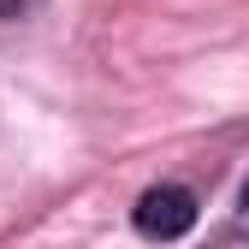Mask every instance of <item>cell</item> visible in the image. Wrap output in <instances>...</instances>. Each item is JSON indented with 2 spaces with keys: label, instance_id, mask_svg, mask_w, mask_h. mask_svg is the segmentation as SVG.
Segmentation results:
<instances>
[{
  "label": "cell",
  "instance_id": "obj_1",
  "mask_svg": "<svg viewBox=\"0 0 249 249\" xmlns=\"http://www.w3.org/2000/svg\"><path fill=\"white\" fill-rule=\"evenodd\" d=\"M131 220H137V231L148 243H178L184 231L196 226V196L184 190V184H154V190L137 196Z\"/></svg>",
  "mask_w": 249,
  "mask_h": 249
},
{
  "label": "cell",
  "instance_id": "obj_2",
  "mask_svg": "<svg viewBox=\"0 0 249 249\" xmlns=\"http://www.w3.org/2000/svg\"><path fill=\"white\" fill-rule=\"evenodd\" d=\"M36 0H0V18H18V12H30Z\"/></svg>",
  "mask_w": 249,
  "mask_h": 249
},
{
  "label": "cell",
  "instance_id": "obj_3",
  "mask_svg": "<svg viewBox=\"0 0 249 249\" xmlns=\"http://www.w3.org/2000/svg\"><path fill=\"white\" fill-rule=\"evenodd\" d=\"M237 220H243V231H249V178H243V190H237Z\"/></svg>",
  "mask_w": 249,
  "mask_h": 249
}]
</instances>
